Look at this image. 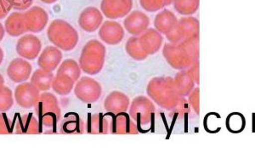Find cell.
Wrapping results in <instances>:
<instances>
[{"mask_svg": "<svg viewBox=\"0 0 255 158\" xmlns=\"http://www.w3.org/2000/svg\"><path fill=\"white\" fill-rule=\"evenodd\" d=\"M173 2H174V0H166V6L170 5Z\"/></svg>", "mask_w": 255, "mask_h": 158, "instance_id": "cell-45", "label": "cell"}, {"mask_svg": "<svg viewBox=\"0 0 255 158\" xmlns=\"http://www.w3.org/2000/svg\"><path fill=\"white\" fill-rule=\"evenodd\" d=\"M74 94L83 103L93 104L99 101L102 95V87L96 79L82 77L77 81Z\"/></svg>", "mask_w": 255, "mask_h": 158, "instance_id": "cell-8", "label": "cell"}, {"mask_svg": "<svg viewBox=\"0 0 255 158\" xmlns=\"http://www.w3.org/2000/svg\"><path fill=\"white\" fill-rule=\"evenodd\" d=\"M32 72V65L29 61L21 57L13 59L7 68V75L9 79L16 84H21L28 80Z\"/></svg>", "mask_w": 255, "mask_h": 158, "instance_id": "cell-16", "label": "cell"}, {"mask_svg": "<svg viewBox=\"0 0 255 158\" xmlns=\"http://www.w3.org/2000/svg\"><path fill=\"white\" fill-rule=\"evenodd\" d=\"M174 84L181 97H187L194 89L195 82L188 69L178 72L174 78Z\"/></svg>", "mask_w": 255, "mask_h": 158, "instance_id": "cell-26", "label": "cell"}, {"mask_svg": "<svg viewBox=\"0 0 255 158\" xmlns=\"http://www.w3.org/2000/svg\"><path fill=\"white\" fill-rule=\"evenodd\" d=\"M60 133L67 135H83L85 133V123L79 114L70 112L61 120Z\"/></svg>", "mask_w": 255, "mask_h": 158, "instance_id": "cell-22", "label": "cell"}, {"mask_svg": "<svg viewBox=\"0 0 255 158\" xmlns=\"http://www.w3.org/2000/svg\"><path fill=\"white\" fill-rule=\"evenodd\" d=\"M174 8L179 14L185 16L194 14L199 9L200 0H174Z\"/></svg>", "mask_w": 255, "mask_h": 158, "instance_id": "cell-31", "label": "cell"}, {"mask_svg": "<svg viewBox=\"0 0 255 158\" xmlns=\"http://www.w3.org/2000/svg\"><path fill=\"white\" fill-rule=\"evenodd\" d=\"M75 82L66 74L56 75L53 79L51 89L61 96L69 95L74 89Z\"/></svg>", "mask_w": 255, "mask_h": 158, "instance_id": "cell-28", "label": "cell"}, {"mask_svg": "<svg viewBox=\"0 0 255 158\" xmlns=\"http://www.w3.org/2000/svg\"><path fill=\"white\" fill-rule=\"evenodd\" d=\"M109 133L114 135H138L139 130L129 114L124 112L118 114L111 113Z\"/></svg>", "mask_w": 255, "mask_h": 158, "instance_id": "cell-11", "label": "cell"}, {"mask_svg": "<svg viewBox=\"0 0 255 158\" xmlns=\"http://www.w3.org/2000/svg\"><path fill=\"white\" fill-rule=\"evenodd\" d=\"M139 44L147 55H152L162 48L163 37L155 28H149L139 36Z\"/></svg>", "mask_w": 255, "mask_h": 158, "instance_id": "cell-19", "label": "cell"}, {"mask_svg": "<svg viewBox=\"0 0 255 158\" xmlns=\"http://www.w3.org/2000/svg\"><path fill=\"white\" fill-rule=\"evenodd\" d=\"M200 22L193 16H186L178 20V23L166 37L172 44H179L183 41L194 37H199Z\"/></svg>", "mask_w": 255, "mask_h": 158, "instance_id": "cell-7", "label": "cell"}, {"mask_svg": "<svg viewBox=\"0 0 255 158\" xmlns=\"http://www.w3.org/2000/svg\"><path fill=\"white\" fill-rule=\"evenodd\" d=\"M103 20L102 11L96 7L90 6L79 14V25L85 32H94L101 27Z\"/></svg>", "mask_w": 255, "mask_h": 158, "instance_id": "cell-17", "label": "cell"}, {"mask_svg": "<svg viewBox=\"0 0 255 158\" xmlns=\"http://www.w3.org/2000/svg\"><path fill=\"white\" fill-rule=\"evenodd\" d=\"M23 15L26 32L32 33L42 32L49 21V14L45 9L39 6L31 7L23 13Z\"/></svg>", "mask_w": 255, "mask_h": 158, "instance_id": "cell-12", "label": "cell"}, {"mask_svg": "<svg viewBox=\"0 0 255 158\" xmlns=\"http://www.w3.org/2000/svg\"><path fill=\"white\" fill-rule=\"evenodd\" d=\"M15 49L20 57L27 61H33L40 55L42 42L35 35H23L18 39Z\"/></svg>", "mask_w": 255, "mask_h": 158, "instance_id": "cell-9", "label": "cell"}, {"mask_svg": "<svg viewBox=\"0 0 255 158\" xmlns=\"http://www.w3.org/2000/svg\"><path fill=\"white\" fill-rule=\"evenodd\" d=\"M187 97V101L190 106L192 107V109L194 110L197 115H200V88H194Z\"/></svg>", "mask_w": 255, "mask_h": 158, "instance_id": "cell-36", "label": "cell"}, {"mask_svg": "<svg viewBox=\"0 0 255 158\" xmlns=\"http://www.w3.org/2000/svg\"><path fill=\"white\" fill-rule=\"evenodd\" d=\"M129 116L136 124L138 130L153 122L156 107L150 98L139 95L133 99L129 105Z\"/></svg>", "mask_w": 255, "mask_h": 158, "instance_id": "cell-6", "label": "cell"}, {"mask_svg": "<svg viewBox=\"0 0 255 158\" xmlns=\"http://www.w3.org/2000/svg\"><path fill=\"white\" fill-rule=\"evenodd\" d=\"M16 135H38L40 134V124L38 118L28 113L18 118L15 126Z\"/></svg>", "mask_w": 255, "mask_h": 158, "instance_id": "cell-24", "label": "cell"}, {"mask_svg": "<svg viewBox=\"0 0 255 158\" xmlns=\"http://www.w3.org/2000/svg\"><path fill=\"white\" fill-rule=\"evenodd\" d=\"M99 37L108 45H117L125 38V31L122 25L115 20H106L99 28Z\"/></svg>", "mask_w": 255, "mask_h": 158, "instance_id": "cell-14", "label": "cell"}, {"mask_svg": "<svg viewBox=\"0 0 255 158\" xmlns=\"http://www.w3.org/2000/svg\"><path fill=\"white\" fill-rule=\"evenodd\" d=\"M178 18L169 9H164L157 13L154 19V26L161 34H168L176 26Z\"/></svg>", "mask_w": 255, "mask_h": 158, "instance_id": "cell-23", "label": "cell"}, {"mask_svg": "<svg viewBox=\"0 0 255 158\" xmlns=\"http://www.w3.org/2000/svg\"><path fill=\"white\" fill-rule=\"evenodd\" d=\"M47 37L54 46L63 51H71L79 43V32L66 20L56 19L49 24Z\"/></svg>", "mask_w": 255, "mask_h": 158, "instance_id": "cell-3", "label": "cell"}, {"mask_svg": "<svg viewBox=\"0 0 255 158\" xmlns=\"http://www.w3.org/2000/svg\"><path fill=\"white\" fill-rule=\"evenodd\" d=\"M62 58L63 55L61 49L55 46H48L38 55V65L39 68L53 72L58 68Z\"/></svg>", "mask_w": 255, "mask_h": 158, "instance_id": "cell-20", "label": "cell"}, {"mask_svg": "<svg viewBox=\"0 0 255 158\" xmlns=\"http://www.w3.org/2000/svg\"><path fill=\"white\" fill-rule=\"evenodd\" d=\"M111 112L107 114L94 113L88 115L85 132L90 135H107L110 130Z\"/></svg>", "mask_w": 255, "mask_h": 158, "instance_id": "cell-18", "label": "cell"}, {"mask_svg": "<svg viewBox=\"0 0 255 158\" xmlns=\"http://www.w3.org/2000/svg\"><path fill=\"white\" fill-rule=\"evenodd\" d=\"M146 93L151 101L162 109L171 111L180 101V94L170 77H156L150 80Z\"/></svg>", "mask_w": 255, "mask_h": 158, "instance_id": "cell-2", "label": "cell"}, {"mask_svg": "<svg viewBox=\"0 0 255 158\" xmlns=\"http://www.w3.org/2000/svg\"><path fill=\"white\" fill-rule=\"evenodd\" d=\"M107 49L104 44L97 39H91L82 49L79 66L88 75H96L104 67Z\"/></svg>", "mask_w": 255, "mask_h": 158, "instance_id": "cell-4", "label": "cell"}, {"mask_svg": "<svg viewBox=\"0 0 255 158\" xmlns=\"http://www.w3.org/2000/svg\"><path fill=\"white\" fill-rule=\"evenodd\" d=\"M199 66H200V63L199 61H196L192 66L188 68V71L191 73L192 78L194 79L195 84H197V85L200 84V72H199Z\"/></svg>", "mask_w": 255, "mask_h": 158, "instance_id": "cell-40", "label": "cell"}, {"mask_svg": "<svg viewBox=\"0 0 255 158\" xmlns=\"http://www.w3.org/2000/svg\"><path fill=\"white\" fill-rule=\"evenodd\" d=\"M82 70L79 64L73 59H67L61 62L57 68L56 75L66 74L69 76L74 82H77L80 78Z\"/></svg>", "mask_w": 255, "mask_h": 158, "instance_id": "cell-29", "label": "cell"}, {"mask_svg": "<svg viewBox=\"0 0 255 158\" xmlns=\"http://www.w3.org/2000/svg\"><path fill=\"white\" fill-rule=\"evenodd\" d=\"M191 106L189 104L188 101L186 100V97H180V101L178 102L176 106L170 111V114L174 119L177 120H181L187 118L190 113H191Z\"/></svg>", "mask_w": 255, "mask_h": 158, "instance_id": "cell-34", "label": "cell"}, {"mask_svg": "<svg viewBox=\"0 0 255 158\" xmlns=\"http://www.w3.org/2000/svg\"><path fill=\"white\" fill-rule=\"evenodd\" d=\"M3 49L0 48V66H1V64L3 62Z\"/></svg>", "mask_w": 255, "mask_h": 158, "instance_id": "cell-43", "label": "cell"}, {"mask_svg": "<svg viewBox=\"0 0 255 158\" xmlns=\"http://www.w3.org/2000/svg\"><path fill=\"white\" fill-rule=\"evenodd\" d=\"M150 26V18L140 10H133L126 15L124 20V28L129 34L139 37Z\"/></svg>", "mask_w": 255, "mask_h": 158, "instance_id": "cell-15", "label": "cell"}, {"mask_svg": "<svg viewBox=\"0 0 255 158\" xmlns=\"http://www.w3.org/2000/svg\"><path fill=\"white\" fill-rule=\"evenodd\" d=\"M4 34H5V29H4V26L2 25V23L0 22V42L3 40Z\"/></svg>", "mask_w": 255, "mask_h": 158, "instance_id": "cell-41", "label": "cell"}, {"mask_svg": "<svg viewBox=\"0 0 255 158\" xmlns=\"http://www.w3.org/2000/svg\"><path fill=\"white\" fill-rule=\"evenodd\" d=\"M133 8V0H102L101 10L102 14L110 20L125 17Z\"/></svg>", "mask_w": 255, "mask_h": 158, "instance_id": "cell-10", "label": "cell"}, {"mask_svg": "<svg viewBox=\"0 0 255 158\" xmlns=\"http://www.w3.org/2000/svg\"><path fill=\"white\" fill-rule=\"evenodd\" d=\"M199 37H191L179 44L166 43L162 48V55L172 68L182 71L199 61Z\"/></svg>", "mask_w": 255, "mask_h": 158, "instance_id": "cell-1", "label": "cell"}, {"mask_svg": "<svg viewBox=\"0 0 255 158\" xmlns=\"http://www.w3.org/2000/svg\"><path fill=\"white\" fill-rule=\"evenodd\" d=\"M55 78L53 72H49L47 70H35L34 72L31 75V84H33L39 91L46 92L51 89L53 79Z\"/></svg>", "mask_w": 255, "mask_h": 158, "instance_id": "cell-27", "label": "cell"}, {"mask_svg": "<svg viewBox=\"0 0 255 158\" xmlns=\"http://www.w3.org/2000/svg\"><path fill=\"white\" fill-rule=\"evenodd\" d=\"M139 4L147 12H157L166 6V0H139Z\"/></svg>", "mask_w": 255, "mask_h": 158, "instance_id": "cell-35", "label": "cell"}, {"mask_svg": "<svg viewBox=\"0 0 255 158\" xmlns=\"http://www.w3.org/2000/svg\"><path fill=\"white\" fill-rule=\"evenodd\" d=\"M14 106V95L9 87H0V112H9Z\"/></svg>", "mask_w": 255, "mask_h": 158, "instance_id": "cell-33", "label": "cell"}, {"mask_svg": "<svg viewBox=\"0 0 255 158\" xmlns=\"http://www.w3.org/2000/svg\"><path fill=\"white\" fill-rule=\"evenodd\" d=\"M226 129L229 132L239 134L246 126V119L240 112H232L226 118Z\"/></svg>", "mask_w": 255, "mask_h": 158, "instance_id": "cell-32", "label": "cell"}, {"mask_svg": "<svg viewBox=\"0 0 255 158\" xmlns=\"http://www.w3.org/2000/svg\"><path fill=\"white\" fill-rule=\"evenodd\" d=\"M11 119L6 115L5 112H0V135H10L13 132Z\"/></svg>", "mask_w": 255, "mask_h": 158, "instance_id": "cell-37", "label": "cell"}, {"mask_svg": "<svg viewBox=\"0 0 255 158\" xmlns=\"http://www.w3.org/2000/svg\"><path fill=\"white\" fill-rule=\"evenodd\" d=\"M34 0H10L12 8L17 10H27L32 7Z\"/></svg>", "mask_w": 255, "mask_h": 158, "instance_id": "cell-38", "label": "cell"}, {"mask_svg": "<svg viewBox=\"0 0 255 158\" xmlns=\"http://www.w3.org/2000/svg\"><path fill=\"white\" fill-rule=\"evenodd\" d=\"M125 49L128 55L135 61H144L148 57L139 44V37L132 36L129 37L125 44Z\"/></svg>", "mask_w": 255, "mask_h": 158, "instance_id": "cell-30", "label": "cell"}, {"mask_svg": "<svg viewBox=\"0 0 255 158\" xmlns=\"http://www.w3.org/2000/svg\"><path fill=\"white\" fill-rule=\"evenodd\" d=\"M4 85V78H3L2 74L0 73V87L3 86Z\"/></svg>", "mask_w": 255, "mask_h": 158, "instance_id": "cell-44", "label": "cell"}, {"mask_svg": "<svg viewBox=\"0 0 255 158\" xmlns=\"http://www.w3.org/2000/svg\"><path fill=\"white\" fill-rule=\"evenodd\" d=\"M129 98L125 93L113 91L105 99L104 109L107 112L118 114L120 112H127L129 108Z\"/></svg>", "mask_w": 255, "mask_h": 158, "instance_id": "cell-21", "label": "cell"}, {"mask_svg": "<svg viewBox=\"0 0 255 158\" xmlns=\"http://www.w3.org/2000/svg\"><path fill=\"white\" fill-rule=\"evenodd\" d=\"M41 2H43L44 3H48V4H50V3H54L57 1V0H40Z\"/></svg>", "mask_w": 255, "mask_h": 158, "instance_id": "cell-42", "label": "cell"}, {"mask_svg": "<svg viewBox=\"0 0 255 158\" xmlns=\"http://www.w3.org/2000/svg\"><path fill=\"white\" fill-rule=\"evenodd\" d=\"M40 96V91L33 84L24 82L19 84L15 89L14 98L18 106L25 109L34 107Z\"/></svg>", "mask_w": 255, "mask_h": 158, "instance_id": "cell-13", "label": "cell"}, {"mask_svg": "<svg viewBox=\"0 0 255 158\" xmlns=\"http://www.w3.org/2000/svg\"><path fill=\"white\" fill-rule=\"evenodd\" d=\"M34 111L40 126L52 129L61 121V109L58 99L52 93L41 94Z\"/></svg>", "mask_w": 255, "mask_h": 158, "instance_id": "cell-5", "label": "cell"}, {"mask_svg": "<svg viewBox=\"0 0 255 158\" xmlns=\"http://www.w3.org/2000/svg\"><path fill=\"white\" fill-rule=\"evenodd\" d=\"M4 29L7 34L11 37H20L26 32L23 13L14 12L9 14L4 22Z\"/></svg>", "mask_w": 255, "mask_h": 158, "instance_id": "cell-25", "label": "cell"}, {"mask_svg": "<svg viewBox=\"0 0 255 158\" xmlns=\"http://www.w3.org/2000/svg\"><path fill=\"white\" fill-rule=\"evenodd\" d=\"M12 9L10 0H0V20L5 18Z\"/></svg>", "mask_w": 255, "mask_h": 158, "instance_id": "cell-39", "label": "cell"}]
</instances>
